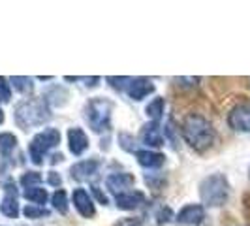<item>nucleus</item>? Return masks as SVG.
<instances>
[{
  "label": "nucleus",
  "mask_w": 250,
  "mask_h": 226,
  "mask_svg": "<svg viewBox=\"0 0 250 226\" xmlns=\"http://www.w3.org/2000/svg\"><path fill=\"white\" fill-rule=\"evenodd\" d=\"M183 138L194 151H207L214 143V128L211 121H207L203 115L198 113H190L185 117L183 125H181Z\"/></svg>",
  "instance_id": "f257e3e1"
},
{
  "label": "nucleus",
  "mask_w": 250,
  "mask_h": 226,
  "mask_svg": "<svg viewBox=\"0 0 250 226\" xmlns=\"http://www.w3.org/2000/svg\"><path fill=\"white\" fill-rule=\"evenodd\" d=\"M15 125L21 130H30L34 126H43L51 119L49 104L43 98H26L15 106L13 112Z\"/></svg>",
  "instance_id": "f03ea898"
},
{
  "label": "nucleus",
  "mask_w": 250,
  "mask_h": 226,
  "mask_svg": "<svg viewBox=\"0 0 250 226\" xmlns=\"http://www.w3.org/2000/svg\"><path fill=\"white\" fill-rule=\"evenodd\" d=\"M200 198L207 207H220L229 198V181L222 174H213L200 183Z\"/></svg>",
  "instance_id": "7ed1b4c3"
},
{
  "label": "nucleus",
  "mask_w": 250,
  "mask_h": 226,
  "mask_svg": "<svg viewBox=\"0 0 250 226\" xmlns=\"http://www.w3.org/2000/svg\"><path fill=\"white\" fill-rule=\"evenodd\" d=\"M113 113V102L109 98H92L85 106V119L94 132H104L109 128Z\"/></svg>",
  "instance_id": "20e7f679"
},
{
  "label": "nucleus",
  "mask_w": 250,
  "mask_h": 226,
  "mask_svg": "<svg viewBox=\"0 0 250 226\" xmlns=\"http://www.w3.org/2000/svg\"><path fill=\"white\" fill-rule=\"evenodd\" d=\"M61 143V132L57 128H43L32 138L28 145V153L34 164H43V157L49 153L53 147Z\"/></svg>",
  "instance_id": "39448f33"
},
{
  "label": "nucleus",
  "mask_w": 250,
  "mask_h": 226,
  "mask_svg": "<svg viewBox=\"0 0 250 226\" xmlns=\"http://www.w3.org/2000/svg\"><path fill=\"white\" fill-rule=\"evenodd\" d=\"M228 125L231 130L249 134L250 132V102H241L228 113Z\"/></svg>",
  "instance_id": "423d86ee"
},
{
  "label": "nucleus",
  "mask_w": 250,
  "mask_h": 226,
  "mask_svg": "<svg viewBox=\"0 0 250 226\" xmlns=\"http://www.w3.org/2000/svg\"><path fill=\"white\" fill-rule=\"evenodd\" d=\"M203 219H205V209L200 203H188L177 215V223L183 226H200Z\"/></svg>",
  "instance_id": "0eeeda50"
},
{
  "label": "nucleus",
  "mask_w": 250,
  "mask_h": 226,
  "mask_svg": "<svg viewBox=\"0 0 250 226\" xmlns=\"http://www.w3.org/2000/svg\"><path fill=\"white\" fill-rule=\"evenodd\" d=\"M72 202H74V207L77 209V213L85 219H92L96 215V207H94V202L90 198L85 188H75L74 194H72Z\"/></svg>",
  "instance_id": "6e6552de"
},
{
  "label": "nucleus",
  "mask_w": 250,
  "mask_h": 226,
  "mask_svg": "<svg viewBox=\"0 0 250 226\" xmlns=\"http://www.w3.org/2000/svg\"><path fill=\"white\" fill-rule=\"evenodd\" d=\"M126 92H128V96H130L132 100L139 102L154 92V83H152L150 79H147V77H134V79L130 81L128 89H126Z\"/></svg>",
  "instance_id": "1a4fd4ad"
},
{
  "label": "nucleus",
  "mask_w": 250,
  "mask_h": 226,
  "mask_svg": "<svg viewBox=\"0 0 250 226\" xmlns=\"http://www.w3.org/2000/svg\"><path fill=\"white\" fill-rule=\"evenodd\" d=\"M68 147H70V153L75 157L83 155L88 149V138L83 128L74 126V128L68 130Z\"/></svg>",
  "instance_id": "9d476101"
},
{
  "label": "nucleus",
  "mask_w": 250,
  "mask_h": 226,
  "mask_svg": "<svg viewBox=\"0 0 250 226\" xmlns=\"http://www.w3.org/2000/svg\"><path fill=\"white\" fill-rule=\"evenodd\" d=\"M141 143H145L147 147H160L164 145V134L162 128L158 123H147V125L141 128V134H139Z\"/></svg>",
  "instance_id": "9b49d317"
},
{
  "label": "nucleus",
  "mask_w": 250,
  "mask_h": 226,
  "mask_svg": "<svg viewBox=\"0 0 250 226\" xmlns=\"http://www.w3.org/2000/svg\"><path fill=\"white\" fill-rule=\"evenodd\" d=\"M143 202H145V194L139 192V190L121 192V194H117V198H115L117 207H119V209H125V211H134V209H138Z\"/></svg>",
  "instance_id": "f8f14e48"
},
{
  "label": "nucleus",
  "mask_w": 250,
  "mask_h": 226,
  "mask_svg": "<svg viewBox=\"0 0 250 226\" xmlns=\"http://www.w3.org/2000/svg\"><path fill=\"white\" fill-rule=\"evenodd\" d=\"M100 168V162L94 160V158H88V160H81V162H75L70 168V176L77 179V181H85L88 177H92Z\"/></svg>",
  "instance_id": "ddd939ff"
},
{
  "label": "nucleus",
  "mask_w": 250,
  "mask_h": 226,
  "mask_svg": "<svg viewBox=\"0 0 250 226\" xmlns=\"http://www.w3.org/2000/svg\"><path fill=\"white\" fill-rule=\"evenodd\" d=\"M134 183H136V177L132 176V174H126V172H121V174H111V176H107L105 179V185L109 190L113 192H126V188L134 187Z\"/></svg>",
  "instance_id": "4468645a"
},
{
  "label": "nucleus",
  "mask_w": 250,
  "mask_h": 226,
  "mask_svg": "<svg viewBox=\"0 0 250 226\" xmlns=\"http://www.w3.org/2000/svg\"><path fill=\"white\" fill-rule=\"evenodd\" d=\"M136 158H138L139 166L143 168H149V170H156L164 166L166 162V157L158 151H150V149H143V151H136Z\"/></svg>",
  "instance_id": "2eb2a0df"
},
{
  "label": "nucleus",
  "mask_w": 250,
  "mask_h": 226,
  "mask_svg": "<svg viewBox=\"0 0 250 226\" xmlns=\"http://www.w3.org/2000/svg\"><path fill=\"white\" fill-rule=\"evenodd\" d=\"M0 211L6 217H10V219L19 217V203H17V198H15V192H6V196L2 198V203H0Z\"/></svg>",
  "instance_id": "dca6fc26"
},
{
  "label": "nucleus",
  "mask_w": 250,
  "mask_h": 226,
  "mask_svg": "<svg viewBox=\"0 0 250 226\" xmlns=\"http://www.w3.org/2000/svg\"><path fill=\"white\" fill-rule=\"evenodd\" d=\"M23 196H25L26 200L30 202L32 205H42V207H43V203H45V202H47V198H49L47 190H45V188H42V187H30V188H25Z\"/></svg>",
  "instance_id": "f3484780"
},
{
  "label": "nucleus",
  "mask_w": 250,
  "mask_h": 226,
  "mask_svg": "<svg viewBox=\"0 0 250 226\" xmlns=\"http://www.w3.org/2000/svg\"><path fill=\"white\" fill-rule=\"evenodd\" d=\"M164 110H166V100L164 98H154V100H150L147 104L145 113H147V117H149L152 123H158L164 117Z\"/></svg>",
  "instance_id": "a211bd4d"
},
{
  "label": "nucleus",
  "mask_w": 250,
  "mask_h": 226,
  "mask_svg": "<svg viewBox=\"0 0 250 226\" xmlns=\"http://www.w3.org/2000/svg\"><path fill=\"white\" fill-rule=\"evenodd\" d=\"M17 145V138L13 136L12 132H2L0 134V155H10Z\"/></svg>",
  "instance_id": "6ab92c4d"
},
{
  "label": "nucleus",
  "mask_w": 250,
  "mask_h": 226,
  "mask_svg": "<svg viewBox=\"0 0 250 226\" xmlns=\"http://www.w3.org/2000/svg\"><path fill=\"white\" fill-rule=\"evenodd\" d=\"M51 202H53V207H55L59 213H62V215L68 213V196H66V192H64L62 188H59V190L51 196Z\"/></svg>",
  "instance_id": "aec40b11"
},
{
  "label": "nucleus",
  "mask_w": 250,
  "mask_h": 226,
  "mask_svg": "<svg viewBox=\"0 0 250 226\" xmlns=\"http://www.w3.org/2000/svg\"><path fill=\"white\" fill-rule=\"evenodd\" d=\"M10 81H12L13 89H17V90H19V92H23V94L30 92V90H32V87H34L30 77H21V75H15V77H12Z\"/></svg>",
  "instance_id": "412c9836"
},
{
  "label": "nucleus",
  "mask_w": 250,
  "mask_h": 226,
  "mask_svg": "<svg viewBox=\"0 0 250 226\" xmlns=\"http://www.w3.org/2000/svg\"><path fill=\"white\" fill-rule=\"evenodd\" d=\"M23 215L26 219H43V217H49V209L42 205H26L23 209Z\"/></svg>",
  "instance_id": "4be33fe9"
},
{
  "label": "nucleus",
  "mask_w": 250,
  "mask_h": 226,
  "mask_svg": "<svg viewBox=\"0 0 250 226\" xmlns=\"http://www.w3.org/2000/svg\"><path fill=\"white\" fill-rule=\"evenodd\" d=\"M42 174L40 172H26L21 176V185L25 188H30V187H38V183H42Z\"/></svg>",
  "instance_id": "5701e85b"
},
{
  "label": "nucleus",
  "mask_w": 250,
  "mask_h": 226,
  "mask_svg": "<svg viewBox=\"0 0 250 226\" xmlns=\"http://www.w3.org/2000/svg\"><path fill=\"white\" fill-rule=\"evenodd\" d=\"M12 98V89H10V83L6 77L0 75V104H6Z\"/></svg>",
  "instance_id": "b1692460"
},
{
  "label": "nucleus",
  "mask_w": 250,
  "mask_h": 226,
  "mask_svg": "<svg viewBox=\"0 0 250 226\" xmlns=\"http://www.w3.org/2000/svg\"><path fill=\"white\" fill-rule=\"evenodd\" d=\"M107 81L111 83V87L123 90V89H128L130 81H132V77H113V75H109V77H107Z\"/></svg>",
  "instance_id": "393cba45"
},
{
  "label": "nucleus",
  "mask_w": 250,
  "mask_h": 226,
  "mask_svg": "<svg viewBox=\"0 0 250 226\" xmlns=\"http://www.w3.org/2000/svg\"><path fill=\"white\" fill-rule=\"evenodd\" d=\"M119 143H121V147L126 151H134V136H130V134H126V132H123V134H119Z\"/></svg>",
  "instance_id": "a878e982"
},
{
  "label": "nucleus",
  "mask_w": 250,
  "mask_h": 226,
  "mask_svg": "<svg viewBox=\"0 0 250 226\" xmlns=\"http://www.w3.org/2000/svg\"><path fill=\"white\" fill-rule=\"evenodd\" d=\"M115 226H143V221L138 217H126L123 221H119Z\"/></svg>",
  "instance_id": "bb28decb"
},
{
  "label": "nucleus",
  "mask_w": 250,
  "mask_h": 226,
  "mask_svg": "<svg viewBox=\"0 0 250 226\" xmlns=\"http://www.w3.org/2000/svg\"><path fill=\"white\" fill-rule=\"evenodd\" d=\"M92 194L96 196V200L100 202V203H104V205L107 203V196H105L104 192H100V188H98V187H92Z\"/></svg>",
  "instance_id": "cd10ccee"
},
{
  "label": "nucleus",
  "mask_w": 250,
  "mask_h": 226,
  "mask_svg": "<svg viewBox=\"0 0 250 226\" xmlns=\"http://www.w3.org/2000/svg\"><path fill=\"white\" fill-rule=\"evenodd\" d=\"M47 181H49L51 185H55V187H59V185L62 183L61 176H59V174H55V172H51V174H49V179H47Z\"/></svg>",
  "instance_id": "c85d7f7f"
},
{
  "label": "nucleus",
  "mask_w": 250,
  "mask_h": 226,
  "mask_svg": "<svg viewBox=\"0 0 250 226\" xmlns=\"http://www.w3.org/2000/svg\"><path fill=\"white\" fill-rule=\"evenodd\" d=\"M2 123H4V112L0 110V125H2Z\"/></svg>",
  "instance_id": "c756f323"
}]
</instances>
